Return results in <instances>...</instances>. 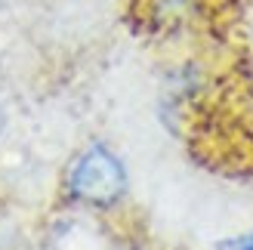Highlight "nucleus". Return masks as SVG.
<instances>
[{
  "mask_svg": "<svg viewBox=\"0 0 253 250\" xmlns=\"http://www.w3.org/2000/svg\"><path fill=\"white\" fill-rule=\"evenodd\" d=\"M68 192L84 204L111 207L126 192V170L105 145H90L68 173Z\"/></svg>",
  "mask_w": 253,
  "mask_h": 250,
  "instance_id": "f257e3e1",
  "label": "nucleus"
},
{
  "mask_svg": "<svg viewBox=\"0 0 253 250\" xmlns=\"http://www.w3.org/2000/svg\"><path fill=\"white\" fill-rule=\"evenodd\" d=\"M219 250H253V229L247 235H238V238H229V241H222Z\"/></svg>",
  "mask_w": 253,
  "mask_h": 250,
  "instance_id": "f03ea898",
  "label": "nucleus"
}]
</instances>
